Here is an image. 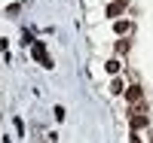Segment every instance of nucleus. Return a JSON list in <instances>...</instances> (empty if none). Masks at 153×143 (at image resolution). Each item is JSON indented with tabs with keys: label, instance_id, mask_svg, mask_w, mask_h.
<instances>
[{
	"label": "nucleus",
	"instance_id": "1",
	"mask_svg": "<svg viewBox=\"0 0 153 143\" xmlns=\"http://www.w3.org/2000/svg\"><path fill=\"white\" fill-rule=\"evenodd\" d=\"M34 58L43 64V67H52V58L46 55V49H43V43H34Z\"/></svg>",
	"mask_w": 153,
	"mask_h": 143
},
{
	"label": "nucleus",
	"instance_id": "2",
	"mask_svg": "<svg viewBox=\"0 0 153 143\" xmlns=\"http://www.w3.org/2000/svg\"><path fill=\"white\" fill-rule=\"evenodd\" d=\"M126 98H129V103H141V98H144L141 85H129V92H126Z\"/></svg>",
	"mask_w": 153,
	"mask_h": 143
},
{
	"label": "nucleus",
	"instance_id": "3",
	"mask_svg": "<svg viewBox=\"0 0 153 143\" xmlns=\"http://www.w3.org/2000/svg\"><path fill=\"white\" fill-rule=\"evenodd\" d=\"M126 6H129V3H126V0H113V3L107 6V15H110V18H117V15H120V12H123Z\"/></svg>",
	"mask_w": 153,
	"mask_h": 143
},
{
	"label": "nucleus",
	"instance_id": "4",
	"mask_svg": "<svg viewBox=\"0 0 153 143\" xmlns=\"http://www.w3.org/2000/svg\"><path fill=\"white\" fill-rule=\"evenodd\" d=\"M107 73L117 76V73H120V61H107Z\"/></svg>",
	"mask_w": 153,
	"mask_h": 143
},
{
	"label": "nucleus",
	"instance_id": "5",
	"mask_svg": "<svg viewBox=\"0 0 153 143\" xmlns=\"http://www.w3.org/2000/svg\"><path fill=\"white\" fill-rule=\"evenodd\" d=\"M117 52H120V55H126V52H129V40H120V43H117Z\"/></svg>",
	"mask_w": 153,
	"mask_h": 143
},
{
	"label": "nucleus",
	"instance_id": "6",
	"mask_svg": "<svg viewBox=\"0 0 153 143\" xmlns=\"http://www.w3.org/2000/svg\"><path fill=\"white\" fill-rule=\"evenodd\" d=\"M132 143H141V137H138V131H132Z\"/></svg>",
	"mask_w": 153,
	"mask_h": 143
}]
</instances>
